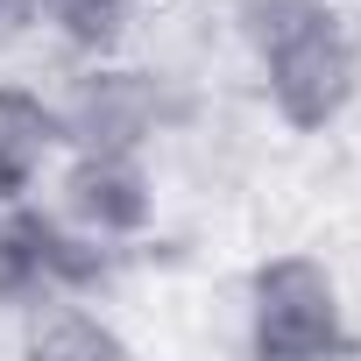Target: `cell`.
I'll list each match as a JSON object with an SVG mask.
<instances>
[{"label": "cell", "instance_id": "3", "mask_svg": "<svg viewBox=\"0 0 361 361\" xmlns=\"http://www.w3.org/2000/svg\"><path fill=\"white\" fill-rule=\"evenodd\" d=\"M177 85L149 64H128L121 50L114 57H78V71L64 78L57 92V128H64V149H142L156 135L177 128Z\"/></svg>", "mask_w": 361, "mask_h": 361}, {"label": "cell", "instance_id": "10", "mask_svg": "<svg viewBox=\"0 0 361 361\" xmlns=\"http://www.w3.org/2000/svg\"><path fill=\"white\" fill-rule=\"evenodd\" d=\"M36 36V0H0V57Z\"/></svg>", "mask_w": 361, "mask_h": 361}, {"label": "cell", "instance_id": "7", "mask_svg": "<svg viewBox=\"0 0 361 361\" xmlns=\"http://www.w3.org/2000/svg\"><path fill=\"white\" fill-rule=\"evenodd\" d=\"M142 0H36V29H50L71 57H114L135 36Z\"/></svg>", "mask_w": 361, "mask_h": 361}, {"label": "cell", "instance_id": "1", "mask_svg": "<svg viewBox=\"0 0 361 361\" xmlns=\"http://www.w3.org/2000/svg\"><path fill=\"white\" fill-rule=\"evenodd\" d=\"M248 57H255L262 106L290 135H326L361 92V36L333 0H312L276 36H262Z\"/></svg>", "mask_w": 361, "mask_h": 361}, {"label": "cell", "instance_id": "9", "mask_svg": "<svg viewBox=\"0 0 361 361\" xmlns=\"http://www.w3.org/2000/svg\"><path fill=\"white\" fill-rule=\"evenodd\" d=\"M312 0H234V36H241V50H255L262 36H276L290 15H305Z\"/></svg>", "mask_w": 361, "mask_h": 361}, {"label": "cell", "instance_id": "5", "mask_svg": "<svg viewBox=\"0 0 361 361\" xmlns=\"http://www.w3.org/2000/svg\"><path fill=\"white\" fill-rule=\"evenodd\" d=\"M57 213L92 241H142L156 227V177L142 149H64L57 170Z\"/></svg>", "mask_w": 361, "mask_h": 361}, {"label": "cell", "instance_id": "6", "mask_svg": "<svg viewBox=\"0 0 361 361\" xmlns=\"http://www.w3.org/2000/svg\"><path fill=\"white\" fill-rule=\"evenodd\" d=\"M57 156H64L57 99H43L36 85H8L0 78V206L29 199Z\"/></svg>", "mask_w": 361, "mask_h": 361}, {"label": "cell", "instance_id": "4", "mask_svg": "<svg viewBox=\"0 0 361 361\" xmlns=\"http://www.w3.org/2000/svg\"><path fill=\"white\" fill-rule=\"evenodd\" d=\"M248 347L269 361L347 354L354 333L340 319V283L319 255H269L248 276Z\"/></svg>", "mask_w": 361, "mask_h": 361}, {"label": "cell", "instance_id": "8", "mask_svg": "<svg viewBox=\"0 0 361 361\" xmlns=\"http://www.w3.org/2000/svg\"><path fill=\"white\" fill-rule=\"evenodd\" d=\"M29 354H78V361H99V354H128V340L99 319L92 298H50L29 312V333H22Z\"/></svg>", "mask_w": 361, "mask_h": 361}, {"label": "cell", "instance_id": "2", "mask_svg": "<svg viewBox=\"0 0 361 361\" xmlns=\"http://www.w3.org/2000/svg\"><path fill=\"white\" fill-rule=\"evenodd\" d=\"M114 255H121L114 241L78 234L57 206L36 199L0 206V312L29 319L50 298H92L114 276Z\"/></svg>", "mask_w": 361, "mask_h": 361}]
</instances>
